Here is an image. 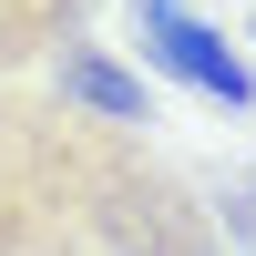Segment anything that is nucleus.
<instances>
[{
    "label": "nucleus",
    "instance_id": "f257e3e1",
    "mask_svg": "<svg viewBox=\"0 0 256 256\" xmlns=\"http://www.w3.org/2000/svg\"><path fill=\"white\" fill-rule=\"evenodd\" d=\"M226 216L134 123L72 113L52 82H0V256H226Z\"/></svg>",
    "mask_w": 256,
    "mask_h": 256
},
{
    "label": "nucleus",
    "instance_id": "f03ea898",
    "mask_svg": "<svg viewBox=\"0 0 256 256\" xmlns=\"http://www.w3.org/2000/svg\"><path fill=\"white\" fill-rule=\"evenodd\" d=\"M134 20H144V62H154V72H174L184 92L226 102V113H256V72L236 62V41L205 10H184V0H134Z\"/></svg>",
    "mask_w": 256,
    "mask_h": 256
},
{
    "label": "nucleus",
    "instance_id": "20e7f679",
    "mask_svg": "<svg viewBox=\"0 0 256 256\" xmlns=\"http://www.w3.org/2000/svg\"><path fill=\"white\" fill-rule=\"evenodd\" d=\"M82 20H92V0H0V82H10V72H41Z\"/></svg>",
    "mask_w": 256,
    "mask_h": 256
},
{
    "label": "nucleus",
    "instance_id": "7ed1b4c3",
    "mask_svg": "<svg viewBox=\"0 0 256 256\" xmlns=\"http://www.w3.org/2000/svg\"><path fill=\"white\" fill-rule=\"evenodd\" d=\"M41 82H52V92L72 102V113H102V123H134V134L154 123V82H144L134 62H113L102 41H82V31L62 41L52 62H41Z\"/></svg>",
    "mask_w": 256,
    "mask_h": 256
},
{
    "label": "nucleus",
    "instance_id": "39448f33",
    "mask_svg": "<svg viewBox=\"0 0 256 256\" xmlns=\"http://www.w3.org/2000/svg\"><path fill=\"white\" fill-rule=\"evenodd\" d=\"M236 195H246V205H256V174H236Z\"/></svg>",
    "mask_w": 256,
    "mask_h": 256
}]
</instances>
